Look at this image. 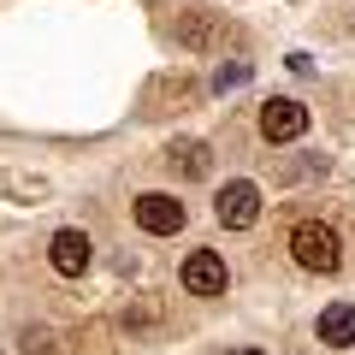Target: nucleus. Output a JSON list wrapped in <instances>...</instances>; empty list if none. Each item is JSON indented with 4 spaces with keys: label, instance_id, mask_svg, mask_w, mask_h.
<instances>
[{
    "label": "nucleus",
    "instance_id": "nucleus-1",
    "mask_svg": "<svg viewBox=\"0 0 355 355\" xmlns=\"http://www.w3.org/2000/svg\"><path fill=\"white\" fill-rule=\"evenodd\" d=\"M291 261L302 272H338L343 266V237L326 225V219H302L291 231Z\"/></svg>",
    "mask_w": 355,
    "mask_h": 355
},
{
    "label": "nucleus",
    "instance_id": "nucleus-2",
    "mask_svg": "<svg viewBox=\"0 0 355 355\" xmlns=\"http://www.w3.org/2000/svg\"><path fill=\"white\" fill-rule=\"evenodd\" d=\"M231 36L225 12H207V6H190V12H178V48L190 53H219Z\"/></svg>",
    "mask_w": 355,
    "mask_h": 355
},
{
    "label": "nucleus",
    "instance_id": "nucleus-3",
    "mask_svg": "<svg viewBox=\"0 0 355 355\" xmlns=\"http://www.w3.org/2000/svg\"><path fill=\"white\" fill-rule=\"evenodd\" d=\"M214 219H219L225 231H249L254 219H261V190H254L249 178H231L225 190L214 196Z\"/></svg>",
    "mask_w": 355,
    "mask_h": 355
},
{
    "label": "nucleus",
    "instance_id": "nucleus-4",
    "mask_svg": "<svg viewBox=\"0 0 355 355\" xmlns=\"http://www.w3.org/2000/svg\"><path fill=\"white\" fill-rule=\"evenodd\" d=\"M184 219H190V207L178 202V196H166V190L137 196V225L148 231V237H178V231H184Z\"/></svg>",
    "mask_w": 355,
    "mask_h": 355
},
{
    "label": "nucleus",
    "instance_id": "nucleus-5",
    "mask_svg": "<svg viewBox=\"0 0 355 355\" xmlns=\"http://www.w3.org/2000/svg\"><path fill=\"white\" fill-rule=\"evenodd\" d=\"M89 261H95V243H89V231H77V225L53 231V243H48V266L60 272V279H83Z\"/></svg>",
    "mask_w": 355,
    "mask_h": 355
},
{
    "label": "nucleus",
    "instance_id": "nucleus-6",
    "mask_svg": "<svg viewBox=\"0 0 355 355\" xmlns=\"http://www.w3.org/2000/svg\"><path fill=\"white\" fill-rule=\"evenodd\" d=\"M308 130V107L291 101V95H272V101L261 107V137L266 142H296Z\"/></svg>",
    "mask_w": 355,
    "mask_h": 355
},
{
    "label": "nucleus",
    "instance_id": "nucleus-7",
    "mask_svg": "<svg viewBox=\"0 0 355 355\" xmlns=\"http://www.w3.org/2000/svg\"><path fill=\"white\" fill-rule=\"evenodd\" d=\"M184 291L190 296H225V261L214 249H196L184 261Z\"/></svg>",
    "mask_w": 355,
    "mask_h": 355
},
{
    "label": "nucleus",
    "instance_id": "nucleus-8",
    "mask_svg": "<svg viewBox=\"0 0 355 355\" xmlns=\"http://www.w3.org/2000/svg\"><path fill=\"white\" fill-rule=\"evenodd\" d=\"M166 166H172L178 178H207V172H214V154H207V142L178 137L172 148H166Z\"/></svg>",
    "mask_w": 355,
    "mask_h": 355
},
{
    "label": "nucleus",
    "instance_id": "nucleus-9",
    "mask_svg": "<svg viewBox=\"0 0 355 355\" xmlns=\"http://www.w3.org/2000/svg\"><path fill=\"white\" fill-rule=\"evenodd\" d=\"M320 343H331V349H349L355 343V302L320 308Z\"/></svg>",
    "mask_w": 355,
    "mask_h": 355
},
{
    "label": "nucleus",
    "instance_id": "nucleus-10",
    "mask_svg": "<svg viewBox=\"0 0 355 355\" xmlns=\"http://www.w3.org/2000/svg\"><path fill=\"white\" fill-rule=\"evenodd\" d=\"M160 101H196V77H160V83L148 89V113H160Z\"/></svg>",
    "mask_w": 355,
    "mask_h": 355
},
{
    "label": "nucleus",
    "instance_id": "nucleus-11",
    "mask_svg": "<svg viewBox=\"0 0 355 355\" xmlns=\"http://www.w3.org/2000/svg\"><path fill=\"white\" fill-rule=\"evenodd\" d=\"M18 349H24V355H60V338H53V326H24Z\"/></svg>",
    "mask_w": 355,
    "mask_h": 355
},
{
    "label": "nucleus",
    "instance_id": "nucleus-12",
    "mask_svg": "<svg viewBox=\"0 0 355 355\" xmlns=\"http://www.w3.org/2000/svg\"><path fill=\"white\" fill-rule=\"evenodd\" d=\"M243 83H249V65H243V60H231V65H219V71H214L219 95H225V89H243Z\"/></svg>",
    "mask_w": 355,
    "mask_h": 355
},
{
    "label": "nucleus",
    "instance_id": "nucleus-13",
    "mask_svg": "<svg viewBox=\"0 0 355 355\" xmlns=\"http://www.w3.org/2000/svg\"><path fill=\"white\" fill-rule=\"evenodd\" d=\"M231 355H261V349H231Z\"/></svg>",
    "mask_w": 355,
    "mask_h": 355
}]
</instances>
